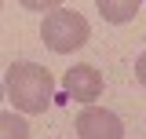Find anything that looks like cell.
Segmentation results:
<instances>
[{
	"instance_id": "cell-9",
	"label": "cell",
	"mask_w": 146,
	"mask_h": 139,
	"mask_svg": "<svg viewBox=\"0 0 146 139\" xmlns=\"http://www.w3.org/2000/svg\"><path fill=\"white\" fill-rule=\"evenodd\" d=\"M0 11H4V4H0Z\"/></svg>"
},
{
	"instance_id": "cell-3",
	"label": "cell",
	"mask_w": 146,
	"mask_h": 139,
	"mask_svg": "<svg viewBox=\"0 0 146 139\" xmlns=\"http://www.w3.org/2000/svg\"><path fill=\"white\" fill-rule=\"evenodd\" d=\"M77 136L80 139H124V124L106 106H84L77 117Z\"/></svg>"
},
{
	"instance_id": "cell-5",
	"label": "cell",
	"mask_w": 146,
	"mask_h": 139,
	"mask_svg": "<svg viewBox=\"0 0 146 139\" xmlns=\"http://www.w3.org/2000/svg\"><path fill=\"white\" fill-rule=\"evenodd\" d=\"M95 7L106 22H131L139 15V0H99Z\"/></svg>"
},
{
	"instance_id": "cell-8",
	"label": "cell",
	"mask_w": 146,
	"mask_h": 139,
	"mask_svg": "<svg viewBox=\"0 0 146 139\" xmlns=\"http://www.w3.org/2000/svg\"><path fill=\"white\" fill-rule=\"evenodd\" d=\"M0 99H4V81H0Z\"/></svg>"
},
{
	"instance_id": "cell-1",
	"label": "cell",
	"mask_w": 146,
	"mask_h": 139,
	"mask_svg": "<svg viewBox=\"0 0 146 139\" xmlns=\"http://www.w3.org/2000/svg\"><path fill=\"white\" fill-rule=\"evenodd\" d=\"M4 95L22 114H44L55 99V81L36 62H11L7 77H4Z\"/></svg>"
},
{
	"instance_id": "cell-6",
	"label": "cell",
	"mask_w": 146,
	"mask_h": 139,
	"mask_svg": "<svg viewBox=\"0 0 146 139\" xmlns=\"http://www.w3.org/2000/svg\"><path fill=\"white\" fill-rule=\"evenodd\" d=\"M0 139H29V124L18 114H0Z\"/></svg>"
},
{
	"instance_id": "cell-4",
	"label": "cell",
	"mask_w": 146,
	"mask_h": 139,
	"mask_svg": "<svg viewBox=\"0 0 146 139\" xmlns=\"http://www.w3.org/2000/svg\"><path fill=\"white\" fill-rule=\"evenodd\" d=\"M62 88H66V95L77 99V103H95L102 95V73L95 66H88V62H77L73 70H66Z\"/></svg>"
},
{
	"instance_id": "cell-2",
	"label": "cell",
	"mask_w": 146,
	"mask_h": 139,
	"mask_svg": "<svg viewBox=\"0 0 146 139\" xmlns=\"http://www.w3.org/2000/svg\"><path fill=\"white\" fill-rule=\"evenodd\" d=\"M40 37H44V44H48L55 55H70V51H77V48L88 44L91 26H88V18L80 15V11L58 7V11H51V15L44 18Z\"/></svg>"
},
{
	"instance_id": "cell-7",
	"label": "cell",
	"mask_w": 146,
	"mask_h": 139,
	"mask_svg": "<svg viewBox=\"0 0 146 139\" xmlns=\"http://www.w3.org/2000/svg\"><path fill=\"white\" fill-rule=\"evenodd\" d=\"M135 77H139V84L146 88V51L139 55V62H135Z\"/></svg>"
}]
</instances>
